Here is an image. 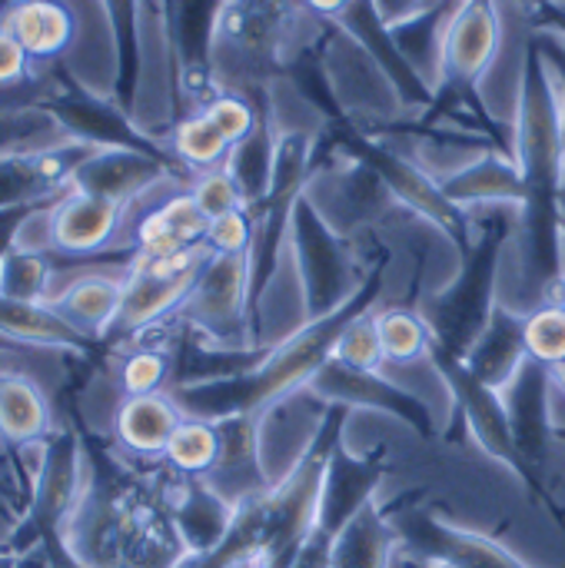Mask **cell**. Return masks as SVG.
<instances>
[{
    "label": "cell",
    "mask_w": 565,
    "mask_h": 568,
    "mask_svg": "<svg viewBox=\"0 0 565 568\" xmlns=\"http://www.w3.org/2000/svg\"><path fill=\"white\" fill-rule=\"evenodd\" d=\"M553 386H556V389L565 396V363L559 366V369H553Z\"/></svg>",
    "instance_id": "cell-48"
},
{
    "label": "cell",
    "mask_w": 565,
    "mask_h": 568,
    "mask_svg": "<svg viewBox=\"0 0 565 568\" xmlns=\"http://www.w3.org/2000/svg\"><path fill=\"white\" fill-rule=\"evenodd\" d=\"M393 568H410V566H406V559H396V566Z\"/></svg>",
    "instance_id": "cell-52"
},
{
    "label": "cell",
    "mask_w": 565,
    "mask_h": 568,
    "mask_svg": "<svg viewBox=\"0 0 565 568\" xmlns=\"http://www.w3.org/2000/svg\"><path fill=\"white\" fill-rule=\"evenodd\" d=\"M180 423H183V413L170 393L123 396L113 413V436L130 456H143V459L160 456L163 459Z\"/></svg>",
    "instance_id": "cell-22"
},
{
    "label": "cell",
    "mask_w": 565,
    "mask_h": 568,
    "mask_svg": "<svg viewBox=\"0 0 565 568\" xmlns=\"http://www.w3.org/2000/svg\"><path fill=\"white\" fill-rule=\"evenodd\" d=\"M170 173H176V163H167L160 156L150 153H137V150H93L73 173L70 190L90 193V196H103L110 203H120L123 210L143 196L150 186H157L160 180H167Z\"/></svg>",
    "instance_id": "cell-14"
},
{
    "label": "cell",
    "mask_w": 565,
    "mask_h": 568,
    "mask_svg": "<svg viewBox=\"0 0 565 568\" xmlns=\"http://www.w3.org/2000/svg\"><path fill=\"white\" fill-rule=\"evenodd\" d=\"M230 150H233L230 140L213 126V120H210L203 110L183 116V120L176 123L173 136H170V153H173L183 166L200 170V173L220 170V166L226 163Z\"/></svg>",
    "instance_id": "cell-33"
},
{
    "label": "cell",
    "mask_w": 565,
    "mask_h": 568,
    "mask_svg": "<svg viewBox=\"0 0 565 568\" xmlns=\"http://www.w3.org/2000/svg\"><path fill=\"white\" fill-rule=\"evenodd\" d=\"M50 276H53V263H50L47 253H40V250H20L13 243L7 250V256L0 260V296L47 303Z\"/></svg>",
    "instance_id": "cell-35"
},
{
    "label": "cell",
    "mask_w": 565,
    "mask_h": 568,
    "mask_svg": "<svg viewBox=\"0 0 565 568\" xmlns=\"http://www.w3.org/2000/svg\"><path fill=\"white\" fill-rule=\"evenodd\" d=\"M200 110L230 140V146L243 143L256 130V123H260V106L250 97H243L240 90H216Z\"/></svg>",
    "instance_id": "cell-39"
},
{
    "label": "cell",
    "mask_w": 565,
    "mask_h": 568,
    "mask_svg": "<svg viewBox=\"0 0 565 568\" xmlns=\"http://www.w3.org/2000/svg\"><path fill=\"white\" fill-rule=\"evenodd\" d=\"M440 190L460 210L486 206V203H509V206L523 210V203H526L519 163L513 156H506L503 150H483L476 160H470L466 166L443 176Z\"/></svg>",
    "instance_id": "cell-20"
},
{
    "label": "cell",
    "mask_w": 565,
    "mask_h": 568,
    "mask_svg": "<svg viewBox=\"0 0 565 568\" xmlns=\"http://www.w3.org/2000/svg\"><path fill=\"white\" fill-rule=\"evenodd\" d=\"M0 27L17 37V43L27 50L30 60L60 57L77 33V20L70 7L60 0H17Z\"/></svg>",
    "instance_id": "cell-27"
},
{
    "label": "cell",
    "mask_w": 565,
    "mask_h": 568,
    "mask_svg": "<svg viewBox=\"0 0 565 568\" xmlns=\"http://www.w3.org/2000/svg\"><path fill=\"white\" fill-rule=\"evenodd\" d=\"M253 283L250 256H206L180 316L213 339L216 349H243L250 339Z\"/></svg>",
    "instance_id": "cell-5"
},
{
    "label": "cell",
    "mask_w": 565,
    "mask_h": 568,
    "mask_svg": "<svg viewBox=\"0 0 565 568\" xmlns=\"http://www.w3.org/2000/svg\"><path fill=\"white\" fill-rule=\"evenodd\" d=\"M20 559H23L20 552H13V549H7V546L0 549V568H20Z\"/></svg>",
    "instance_id": "cell-47"
},
{
    "label": "cell",
    "mask_w": 565,
    "mask_h": 568,
    "mask_svg": "<svg viewBox=\"0 0 565 568\" xmlns=\"http://www.w3.org/2000/svg\"><path fill=\"white\" fill-rule=\"evenodd\" d=\"M190 193H193V200H196V206L203 210L206 220H216V216H223V213H230V210L246 206V200H243L240 186L233 183V176L226 173V166L200 173V176L193 180Z\"/></svg>",
    "instance_id": "cell-41"
},
{
    "label": "cell",
    "mask_w": 565,
    "mask_h": 568,
    "mask_svg": "<svg viewBox=\"0 0 565 568\" xmlns=\"http://www.w3.org/2000/svg\"><path fill=\"white\" fill-rule=\"evenodd\" d=\"M206 216L196 206L193 193H173L163 200L157 210H150L137 223V256L133 260H157V256H173L193 246H203L206 236Z\"/></svg>",
    "instance_id": "cell-23"
},
{
    "label": "cell",
    "mask_w": 565,
    "mask_h": 568,
    "mask_svg": "<svg viewBox=\"0 0 565 568\" xmlns=\"http://www.w3.org/2000/svg\"><path fill=\"white\" fill-rule=\"evenodd\" d=\"M120 223H123L120 203L80 190H67L50 206V243L67 256H93L117 240Z\"/></svg>",
    "instance_id": "cell-16"
},
{
    "label": "cell",
    "mask_w": 565,
    "mask_h": 568,
    "mask_svg": "<svg viewBox=\"0 0 565 568\" xmlns=\"http://www.w3.org/2000/svg\"><path fill=\"white\" fill-rule=\"evenodd\" d=\"M519 3H529V7L536 10V7H546V3H565V0H519Z\"/></svg>",
    "instance_id": "cell-49"
},
{
    "label": "cell",
    "mask_w": 565,
    "mask_h": 568,
    "mask_svg": "<svg viewBox=\"0 0 565 568\" xmlns=\"http://www.w3.org/2000/svg\"><path fill=\"white\" fill-rule=\"evenodd\" d=\"M113 37V100L133 113L140 87V0H100Z\"/></svg>",
    "instance_id": "cell-30"
},
{
    "label": "cell",
    "mask_w": 565,
    "mask_h": 568,
    "mask_svg": "<svg viewBox=\"0 0 565 568\" xmlns=\"http://www.w3.org/2000/svg\"><path fill=\"white\" fill-rule=\"evenodd\" d=\"M233 519H236V506H230L203 479H183V489L170 506V523L186 556H203L220 549L233 529Z\"/></svg>",
    "instance_id": "cell-21"
},
{
    "label": "cell",
    "mask_w": 565,
    "mask_h": 568,
    "mask_svg": "<svg viewBox=\"0 0 565 568\" xmlns=\"http://www.w3.org/2000/svg\"><path fill=\"white\" fill-rule=\"evenodd\" d=\"M37 106L47 110L73 143H87L93 150H137V153L160 156L167 163H180L170 150H163L153 136H147L117 100L93 97L70 77H60V87L40 97Z\"/></svg>",
    "instance_id": "cell-7"
},
{
    "label": "cell",
    "mask_w": 565,
    "mask_h": 568,
    "mask_svg": "<svg viewBox=\"0 0 565 568\" xmlns=\"http://www.w3.org/2000/svg\"><path fill=\"white\" fill-rule=\"evenodd\" d=\"M333 359L356 373H383L386 369V356H383V343H380V329H376V303L366 306L363 313H356L343 326V333L333 346Z\"/></svg>",
    "instance_id": "cell-36"
},
{
    "label": "cell",
    "mask_w": 565,
    "mask_h": 568,
    "mask_svg": "<svg viewBox=\"0 0 565 568\" xmlns=\"http://www.w3.org/2000/svg\"><path fill=\"white\" fill-rule=\"evenodd\" d=\"M523 343L533 363L546 366L549 373L565 363V306L543 303L523 316Z\"/></svg>",
    "instance_id": "cell-37"
},
{
    "label": "cell",
    "mask_w": 565,
    "mask_h": 568,
    "mask_svg": "<svg viewBox=\"0 0 565 568\" xmlns=\"http://www.w3.org/2000/svg\"><path fill=\"white\" fill-rule=\"evenodd\" d=\"M549 63L553 83H556V97H559V116H563V146H565V37L549 33V37H533Z\"/></svg>",
    "instance_id": "cell-43"
},
{
    "label": "cell",
    "mask_w": 565,
    "mask_h": 568,
    "mask_svg": "<svg viewBox=\"0 0 565 568\" xmlns=\"http://www.w3.org/2000/svg\"><path fill=\"white\" fill-rule=\"evenodd\" d=\"M396 546H400V536L386 509L373 499L333 539L330 568H393Z\"/></svg>",
    "instance_id": "cell-25"
},
{
    "label": "cell",
    "mask_w": 565,
    "mask_h": 568,
    "mask_svg": "<svg viewBox=\"0 0 565 568\" xmlns=\"http://www.w3.org/2000/svg\"><path fill=\"white\" fill-rule=\"evenodd\" d=\"M93 153L87 143H60L37 153H0V213L17 206H53Z\"/></svg>",
    "instance_id": "cell-10"
},
{
    "label": "cell",
    "mask_w": 565,
    "mask_h": 568,
    "mask_svg": "<svg viewBox=\"0 0 565 568\" xmlns=\"http://www.w3.org/2000/svg\"><path fill=\"white\" fill-rule=\"evenodd\" d=\"M340 143H343V150L353 153L363 166H370L396 200H403V203H406L410 210H416L420 216L433 220V223H436L440 230H446L456 243H463V246L470 243V230H466L463 210L453 206V203L446 200V193L440 190V180H436L433 173H426L420 163H413V160L400 156L396 150H390V146H383V143H373L370 136H360V133H353V130L343 133Z\"/></svg>",
    "instance_id": "cell-9"
},
{
    "label": "cell",
    "mask_w": 565,
    "mask_h": 568,
    "mask_svg": "<svg viewBox=\"0 0 565 568\" xmlns=\"http://www.w3.org/2000/svg\"><path fill=\"white\" fill-rule=\"evenodd\" d=\"M226 0H167V30L176 57V80L186 97L210 100L216 90V27Z\"/></svg>",
    "instance_id": "cell-11"
},
{
    "label": "cell",
    "mask_w": 565,
    "mask_h": 568,
    "mask_svg": "<svg viewBox=\"0 0 565 568\" xmlns=\"http://www.w3.org/2000/svg\"><path fill=\"white\" fill-rule=\"evenodd\" d=\"M253 240H256V216L250 206H240L206 223L203 246L213 256H250Z\"/></svg>",
    "instance_id": "cell-40"
},
{
    "label": "cell",
    "mask_w": 565,
    "mask_h": 568,
    "mask_svg": "<svg viewBox=\"0 0 565 568\" xmlns=\"http://www.w3.org/2000/svg\"><path fill=\"white\" fill-rule=\"evenodd\" d=\"M0 336L10 343L67 349V353H90L97 346L80 329H73L50 303L7 300V296H0Z\"/></svg>",
    "instance_id": "cell-26"
},
{
    "label": "cell",
    "mask_w": 565,
    "mask_h": 568,
    "mask_svg": "<svg viewBox=\"0 0 565 568\" xmlns=\"http://www.w3.org/2000/svg\"><path fill=\"white\" fill-rule=\"evenodd\" d=\"M53 429V413L40 383L27 373H0V436L10 446H33Z\"/></svg>",
    "instance_id": "cell-28"
},
{
    "label": "cell",
    "mask_w": 565,
    "mask_h": 568,
    "mask_svg": "<svg viewBox=\"0 0 565 568\" xmlns=\"http://www.w3.org/2000/svg\"><path fill=\"white\" fill-rule=\"evenodd\" d=\"M456 359L466 366V373L476 383H483L493 393H503L519 376V369L529 363V353L523 343V316H516L513 310L496 303L486 326L473 339V346Z\"/></svg>",
    "instance_id": "cell-17"
},
{
    "label": "cell",
    "mask_w": 565,
    "mask_h": 568,
    "mask_svg": "<svg viewBox=\"0 0 565 568\" xmlns=\"http://www.w3.org/2000/svg\"><path fill=\"white\" fill-rule=\"evenodd\" d=\"M83 489V449L73 429H53L43 439L40 466L30 489V506L7 549L27 556L53 536H67Z\"/></svg>",
    "instance_id": "cell-2"
},
{
    "label": "cell",
    "mask_w": 565,
    "mask_h": 568,
    "mask_svg": "<svg viewBox=\"0 0 565 568\" xmlns=\"http://www.w3.org/2000/svg\"><path fill=\"white\" fill-rule=\"evenodd\" d=\"M373 3H376L383 23H386V27H396V23H406V20H413V17H420V13H426V10L436 7L440 0H373Z\"/></svg>",
    "instance_id": "cell-44"
},
{
    "label": "cell",
    "mask_w": 565,
    "mask_h": 568,
    "mask_svg": "<svg viewBox=\"0 0 565 568\" xmlns=\"http://www.w3.org/2000/svg\"><path fill=\"white\" fill-rule=\"evenodd\" d=\"M290 240H293V263L300 270L303 300H306V320H323L336 310H343L360 286L350 273V260L343 250V240L330 230L323 213L313 206V200L303 193L290 216Z\"/></svg>",
    "instance_id": "cell-3"
},
{
    "label": "cell",
    "mask_w": 565,
    "mask_h": 568,
    "mask_svg": "<svg viewBox=\"0 0 565 568\" xmlns=\"http://www.w3.org/2000/svg\"><path fill=\"white\" fill-rule=\"evenodd\" d=\"M210 250L193 246L173 256H157V260H133L127 270L123 283V306L120 316L110 329L107 339H130L170 316L173 310L186 303Z\"/></svg>",
    "instance_id": "cell-6"
},
{
    "label": "cell",
    "mask_w": 565,
    "mask_h": 568,
    "mask_svg": "<svg viewBox=\"0 0 565 568\" xmlns=\"http://www.w3.org/2000/svg\"><path fill=\"white\" fill-rule=\"evenodd\" d=\"M220 449H223V436H220L216 423L183 416V423L176 426V433L163 453V463L180 479H206L220 463Z\"/></svg>",
    "instance_id": "cell-32"
},
{
    "label": "cell",
    "mask_w": 565,
    "mask_h": 568,
    "mask_svg": "<svg viewBox=\"0 0 565 568\" xmlns=\"http://www.w3.org/2000/svg\"><path fill=\"white\" fill-rule=\"evenodd\" d=\"M123 396H153L170 393L173 386V356L160 346H137L123 356L117 373Z\"/></svg>",
    "instance_id": "cell-38"
},
{
    "label": "cell",
    "mask_w": 565,
    "mask_h": 568,
    "mask_svg": "<svg viewBox=\"0 0 565 568\" xmlns=\"http://www.w3.org/2000/svg\"><path fill=\"white\" fill-rule=\"evenodd\" d=\"M60 143H70V136L37 103L0 110V153H37Z\"/></svg>",
    "instance_id": "cell-34"
},
{
    "label": "cell",
    "mask_w": 565,
    "mask_h": 568,
    "mask_svg": "<svg viewBox=\"0 0 565 568\" xmlns=\"http://www.w3.org/2000/svg\"><path fill=\"white\" fill-rule=\"evenodd\" d=\"M50 206H17V210H3L0 213V260L7 256V250L17 243V233L23 230V223L33 216V213H43Z\"/></svg>",
    "instance_id": "cell-45"
},
{
    "label": "cell",
    "mask_w": 565,
    "mask_h": 568,
    "mask_svg": "<svg viewBox=\"0 0 565 568\" xmlns=\"http://www.w3.org/2000/svg\"><path fill=\"white\" fill-rule=\"evenodd\" d=\"M376 329L383 343L386 366H416L433 359V326L426 316H420L410 306H380L376 310Z\"/></svg>",
    "instance_id": "cell-31"
},
{
    "label": "cell",
    "mask_w": 565,
    "mask_h": 568,
    "mask_svg": "<svg viewBox=\"0 0 565 568\" xmlns=\"http://www.w3.org/2000/svg\"><path fill=\"white\" fill-rule=\"evenodd\" d=\"M286 3H293V7H303V0H286Z\"/></svg>",
    "instance_id": "cell-53"
},
{
    "label": "cell",
    "mask_w": 565,
    "mask_h": 568,
    "mask_svg": "<svg viewBox=\"0 0 565 568\" xmlns=\"http://www.w3.org/2000/svg\"><path fill=\"white\" fill-rule=\"evenodd\" d=\"M433 359L446 373V379L453 386V403L463 409V416H466L473 436L480 439V446L493 459H500L513 473H519L526 483H533V469L519 456V446H516V436H513V426H509V416H506V406H503L500 393H493L483 383H476L453 353H443V349L433 346Z\"/></svg>",
    "instance_id": "cell-13"
},
{
    "label": "cell",
    "mask_w": 565,
    "mask_h": 568,
    "mask_svg": "<svg viewBox=\"0 0 565 568\" xmlns=\"http://www.w3.org/2000/svg\"><path fill=\"white\" fill-rule=\"evenodd\" d=\"M27 70H30L27 50L17 43L13 33H7V30L0 27V90L23 83V80H27Z\"/></svg>",
    "instance_id": "cell-42"
},
{
    "label": "cell",
    "mask_w": 565,
    "mask_h": 568,
    "mask_svg": "<svg viewBox=\"0 0 565 568\" xmlns=\"http://www.w3.org/2000/svg\"><path fill=\"white\" fill-rule=\"evenodd\" d=\"M503 43V20L496 0H460L446 23L436 67V97L430 110H453L460 100L473 97L483 73L493 67Z\"/></svg>",
    "instance_id": "cell-4"
},
{
    "label": "cell",
    "mask_w": 565,
    "mask_h": 568,
    "mask_svg": "<svg viewBox=\"0 0 565 568\" xmlns=\"http://www.w3.org/2000/svg\"><path fill=\"white\" fill-rule=\"evenodd\" d=\"M556 303H563L565 306V270L559 273V296H556Z\"/></svg>",
    "instance_id": "cell-50"
},
{
    "label": "cell",
    "mask_w": 565,
    "mask_h": 568,
    "mask_svg": "<svg viewBox=\"0 0 565 568\" xmlns=\"http://www.w3.org/2000/svg\"><path fill=\"white\" fill-rule=\"evenodd\" d=\"M123 283L110 273H83L77 280H70V286H63L57 296H50L47 303L73 326L80 329L87 339L100 343L110 336L120 306H123Z\"/></svg>",
    "instance_id": "cell-24"
},
{
    "label": "cell",
    "mask_w": 565,
    "mask_h": 568,
    "mask_svg": "<svg viewBox=\"0 0 565 568\" xmlns=\"http://www.w3.org/2000/svg\"><path fill=\"white\" fill-rule=\"evenodd\" d=\"M103 568H137V566H130V562H117V566H103Z\"/></svg>",
    "instance_id": "cell-51"
},
{
    "label": "cell",
    "mask_w": 565,
    "mask_h": 568,
    "mask_svg": "<svg viewBox=\"0 0 565 568\" xmlns=\"http://www.w3.org/2000/svg\"><path fill=\"white\" fill-rule=\"evenodd\" d=\"M549 389L553 373L539 363H526L519 376L500 393L519 456L529 469H536L546 456V436H549Z\"/></svg>",
    "instance_id": "cell-19"
},
{
    "label": "cell",
    "mask_w": 565,
    "mask_h": 568,
    "mask_svg": "<svg viewBox=\"0 0 565 568\" xmlns=\"http://www.w3.org/2000/svg\"><path fill=\"white\" fill-rule=\"evenodd\" d=\"M390 516V513H386ZM400 546L406 549V559L423 562L433 568H533L523 562L516 552H509L506 546H500L496 539L483 536V532H470L460 526H450L443 519H436L426 509H403L396 516H390Z\"/></svg>",
    "instance_id": "cell-8"
},
{
    "label": "cell",
    "mask_w": 565,
    "mask_h": 568,
    "mask_svg": "<svg viewBox=\"0 0 565 568\" xmlns=\"http://www.w3.org/2000/svg\"><path fill=\"white\" fill-rule=\"evenodd\" d=\"M380 479H383V463L376 456L356 459V456H346L336 446L333 456H330V463H326L323 483H320V503H316V523H313V529L323 532V536H330V539H336L340 529L366 503L376 499Z\"/></svg>",
    "instance_id": "cell-15"
},
{
    "label": "cell",
    "mask_w": 565,
    "mask_h": 568,
    "mask_svg": "<svg viewBox=\"0 0 565 568\" xmlns=\"http://www.w3.org/2000/svg\"><path fill=\"white\" fill-rule=\"evenodd\" d=\"M310 389L330 406H366V409L396 416L423 436H430L436 429L433 413L413 393H406L386 369L383 373H356V369H346L336 359H330L310 379Z\"/></svg>",
    "instance_id": "cell-12"
},
{
    "label": "cell",
    "mask_w": 565,
    "mask_h": 568,
    "mask_svg": "<svg viewBox=\"0 0 565 568\" xmlns=\"http://www.w3.org/2000/svg\"><path fill=\"white\" fill-rule=\"evenodd\" d=\"M276 126H273V110L270 103H260V123L256 130L236 143L226 156V173L240 186L243 200L250 210H256L270 196V180H273V156H276Z\"/></svg>",
    "instance_id": "cell-29"
},
{
    "label": "cell",
    "mask_w": 565,
    "mask_h": 568,
    "mask_svg": "<svg viewBox=\"0 0 565 568\" xmlns=\"http://www.w3.org/2000/svg\"><path fill=\"white\" fill-rule=\"evenodd\" d=\"M346 7H350V0H303V10H310L323 20H340Z\"/></svg>",
    "instance_id": "cell-46"
},
{
    "label": "cell",
    "mask_w": 565,
    "mask_h": 568,
    "mask_svg": "<svg viewBox=\"0 0 565 568\" xmlns=\"http://www.w3.org/2000/svg\"><path fill=\"white\" fill-rule=\"evenodd\" d=\"M300 10L286 0H226L216 27V53H243L250 60H266L280 53L290 13Z\"/></svg>",
    "instance_id": "cell-18"
},
{
    "label": "cell",
    "mask_w": 565,
    "mask_h": 568,
    "mask_svg": "<svg viewBox=\"0 0 565 568\" xmlns=\"http://www.w3.org/2000/svg\"><path fill=\"white\" fill-rule=\"evenodd\" d=\"M516 163L526 186V203H523L526 250L539 260L543 280H556L565 240L563 220H559V190H563L565 170L563 116H559V97L549 63L536 40L529 43L519 73Z\"/></svg>",
    "instance_id": "cell-1"
}]
</instances>
